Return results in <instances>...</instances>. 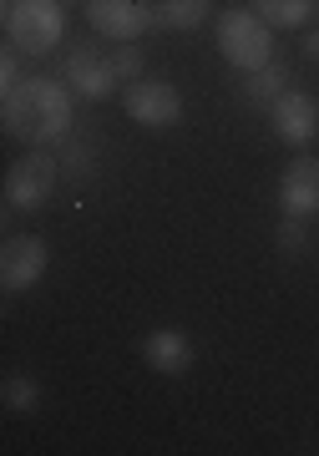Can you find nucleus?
Returning a JSON list of instances; mask_svg holds the SVG:
<instances>
[{"label":"nucleus","instance_id":"1","mask_svg":"<svg viewBox=\"0 0 319 456\" xmlns=\"http://www.w3.org/2000/svg\"><path fill=\"white\" fill-rule=\"evenodd\" d=\"M71 86L56 82V77H20L5 102H0V117H5V137H16L26 147H51L66 142L77 132V117H71Z\"/></svg>","mask_w":319,"mask_h":456},{"label":"nucleus","instance_id":"2","mask_svg":"<svg viewBox=\"0 0 319 456\" xmlns=\"http://www.w3.org/2000/svg\"><path fill=\"white\" fill-rule=\"evenodd\" d=\"M66 41L61 0H5V46L20 56H51Z\"/></svg>","mask_w":319,"mask_h":456},{"label":"nucleus","instance_id":"3","mask_svg":"<svg viewBox=\"0 0 319 456\" xmlns=\"http://www.w3.org/2000/svg\"><path fill=\"white\" fill-rule=\"evenodd\" d=\"M218 51L233 71H264L274 61V26L258 11H224L218 16Z\"/></svg>","mask_w":319,"mask_h":456},{"label":"nucleus","instance_id":"4","mask_svg":"<svg viewBox=\"0 0 319 456\" xmlns=\"http://www.w3.org/2000/svg\"><path fill=\"white\" fill-rule=\"evenodd\" d=\"M61 178H66L61 158H56L51 147H31V152H26V158H16V163H11V173H5V208H11V213L46 208Z\"/></svg>","mask_w":319,"mask_h":456},{"label":"nucleus","instance_id":"5","mask_svg":"<svg viewBox=\"0 0 319 456\" xmlns=\"http://www.w3.org/2000/svg\"><path fill=\"white\" fill-rule=\"evenodd\" d=\"M61 82L77 92L81 102H107L117 92V71H112V51H102L96 41H77L66 51Z\"/></svg>","mask_w":319,"mask_h":456},{"label":"nucleus","instance_id":"6","mask_svg":"<svg viewBox=\"0 0 319 456\" xmlns=\"http://www.w3.org/2000/svg\"><path fill=\"white\" fill-rule=\"evenodd\" d=\"M122 107H127V117L147 132H168V127L183 122V92H177L173 82H158V77L132 82L127 92H122Z\"/></svg>","mask_w":319,"mask_h":456},{"label":"nucleus","instance_id":"7","mask_svg":"<svg viewBox=\"0 0 319 456\" xmlns=\"http://www.w3.org/2000/svg\"><path fill=\"white\" fill-rule=\"evenodd\" d=\"M51 269V248L46 239H36V233H11L5 248H0V284L11 294L20 289H36Z\"/></svg>","mask_w":319,"mask_h":456},{"label":"nucleus","instance_id":"8","mask_svg":"<svg viewBox=\"0 0 319 456\" xmlns=\"http://www.w3.org/2000/svg\"><path fill=\"white\" fill-rule=\"evenodd\" d=\"M86 20L107 41H143L147 31H158L152 5H143V0H92L86 5Z\"/></svg>","mask_w":319,"mask_h":456},{"label":"nucleus","instance_id":"9","mask_svg":"<svg viewBox=\"0 0 319 456\" xmlns=\"http://www.w3.org/2000/svg\"><path fill=\"white\" fill-rule=\"evenodd\" d=\"M274 203H279V213H289V218H309L315 224L319 213V158H294V163L279 173V188H274Z\"/></svg>","mask_w":319,"mask_h":456},{"label":"nucleus","instance_id":"10","mask_svg":"<svg viewBox=\"0 0 319 456\" xmlns=\"http://www.w3.org/2000/svg\"><path fill=\"white\" fill-rule=\"evenodd\" d=\"M269 122H274V137L289 147H309L319 137V102L309 92H294L289 86L284 97L269 107Z\"/></svg>","mask_w":319,"mask_h":456},{"label":"nucleus","instance_id":"11","mask_svg":"<svg viewBox=\"0 0 319 456\" xmlns=\"http://www.w3.org/2000/svg\"><path fill=\"white\" fill-rule=\"evenodd\" d=\"M192 355H198V345H192L183 330H152L143 340V360L158 375H183L192 365Z\"/></svg>","mask_w":319,"mask_h":456},{"label":"nucleus","instance_id":"12","mask_svg":"<svg viewBox=\"0 0 319 456\" xmlns=\"http://www.w3.org/2000/svg\"><path fill=\"white\" fill-rule=\"evenodd\" d=\"M208 11H213V0H158L152 20H158V31H198Z\"/></svg>","mask_w":319,"mask_h":456},{"label":"nucleus","instance_id":"13","mask_svg":"<svg viewBox=\"0 0 319 456\" xmlns=\"http://www.w3.org/2000/svg\"><path fill=\"white\" fill-rule=\"evenodd\" d=\"M254 11L269 20L274 31H299V26L315 20L319 0H254Z\"/></svg>","mask_w":319,"mask_h":456},{"label":"nucleus","instance_id":"14","mask_svg":"<svg viewBox=\"0 0 319 456\" xmlns=\"http://www.w3.org/2000/svg\"><path fill=\"white\" fill-rule=\"evenodd\" d=\"M56 158H61V173H66L71 183H86V178L96 173V142L86 137V132H71Z\"/></svg>","mask_w":319,"mask_h":456},{"label":"nucleus","instance_id":"15","mask_svg":"<svg viewBox=\"0 0 319 456\" xmlns=\"http://www.w3.org/2000/svg\"><path fill=\"white\" fill-rule=\"evenodd\" d=\"M243 92H249V102H258V107H274V102L289 92V71L284 61H269L264 71H254L249 82H243Z\"/></svg>","mask_w":319,"mask_h":456},{"label":"nucleus","instance_id":"16","mask_svg":"<svg viewBox=\"0 0 319 456\" xmlns=\"http://www.w3.org/2000/svg\"><path fill=\"white\" fill-rule=\"evenodd\" d=\"M274 248L284 254V259H304L309 254V218H279V228H274Z\"/></svg>","mask_w":319,"mask_h":456},{"label":"nucleus","instance_id":"17","mask_svg":"<svg viewBox=\"0 0 319 456\" xmlns=\"http://www.w3.org/2000/svg\"><path fill=\"white\" fill-rule=\"evenodd\" d=\"M112 71H117V82H143L147 77V56H143V46L137 41H117L112 46Z\"/></svg>","mask_w":319,"mask_h":456},{"label":"nucleus","instance_id":"18","mask_svg":"<svg viewBox=\"0 0 319 456\" xmlns=\"http://www.w3.org/2000/svg\"><path fill=\"white\" fill-rule=\"evenodd\" d=\"M0 401H5L11 411H20V416H26V411L41 406V386H36L31 375H5V386H0Z\"/></svg>","mask_w":319,"mask_h":456},{"label":"nucleus","instance_id":"19","mask_svg":"<svg viewBox=\"0 0 319 456\" xmlns=\"http://www.w3.org/2000/svg\"><path fill=\"white\" fill-rule=\"evenodd\" d=\"M16 82H20V51L5 46V56H0V92H11Z\"/></svg>","mask_w":319,"mask_h":456},{"label":"nucleus","instance_id":"20","mask_svg":"<svg viewBox=\"0 0 319 456\" xmlns=\"http://www.w3.org/2000/svg\"><path fill=\"white\" fill-rule=\"evenodd\" d=\"M304 51H309V61H315V66H319V31H315V36H309V41H304Z\"/></svg>","mask_w":319,"mask_h":456},{"label":"nucleus","instance_id":"21","mask_svg":"<svg viewBox=\"0 0 319 456\" xmlns=\"http://www.w3.org/2000/svg\"><path fill=\"white\" fill-rule=\"evenodd\" d=\"M61 5H92V0H61Z\"/></svg>","mask_w":319,"mask_h":456}]
</instances>
